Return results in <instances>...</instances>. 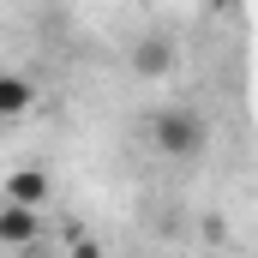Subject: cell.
<instances>
[{"mask_svg": "<svg viewBox=\"0 0 258 258\" xmlns=\"http://www.w3.org/2000/svg\"><path fill=\"white\" fill-rule=\"evenodd\" d=\"M150 144L162 156L186 162V156H198L210 144V126H204V114H192V108H156L150 114Z\"/></svg>", "mask_w": 258, "mask_h": 258, "instance_id": "6da1fadb", "label": "cell"}, {"mask_svg": "<svg viewBox=\"0 0 258 258\" xmlns=\"http://www.w3.org/2000/svg\"><path fill=\"white\" fill-rule=\"evenodd\" d=\"M42 240V222L36 210H18V204H0V246L18 252V246H36Z\"/></svg>", "mask_w": 258, "mask_h": 258, "instance_id": "7a4b0ae2", "label": "cell"}, {"mask_svg": "<svg viewBox=\"0 0 258 258\" xmlns=\"http://www.w3.org/2000/svg\"><path fill=\"white\" fill-rule=\"evenodd\" d=\"M0 192H6V204H18V210H36V204H48V174L42 168H12Z\"/></svg>", "mask_w": 258, "mask_h": 258, "instance_id": "3957f363", "label": "cell"}, {"mask_svg": "<svg viewBox=\"0 0 258 258\" xmlns=\"http://www.w3.org/2000/svg\"><path fill=\"white\" fill-rule=\"evenodd\" d=\"M30 102H36V84H30V78H18V72H0V120L30 114Z\"/></svg>", "mask_w": 258, "mask_h": 258, "instance_id": "277c9868", "label": "cell"}, {"mask_svg": "<svg viewBox=\"0 0 258 258\" xmlns=\"http://www.w3.org/2000/svg\"><path fill=\"white\" fill-rule=\"evenodd\" d=\"M132 66H138L144 78H162V72H174V48H168L162 36H144L138 54H132Z\"/></svg>", "mask_w": 258, "mask_h": 258, "instance_id": "5b68a950", "label": "cell"}, {"mask_svg": "<svg viewBox=\"0 0 258 258\" xmlns=\"http://www.w3.org/2000/svg\"><path fill=\"white\" fill-rule=\"evenodd\" d=\"M66 258H108V252H102V246H96V240H90V234H78V240H72V246H66Z\"/></svg>", "mask_w": 258, "mask_h": 258, "instance_id": "8992f818", "label": "cell"}, {"mask_svg": "<svg viewBox=\"0 0 258 258\" xmlns=\"http://www.w3.org/2000/svg\"><path fill=\"white\" fill-rule=\"evenodd\" d=\"M12 258H54V252H48V246L36 240V246H18V252H12Z\"/></svg>", "mask_w": 258, "mask_h": 258, "instance_id": "52a82bcc", "label": "cell"}]
</instances>
